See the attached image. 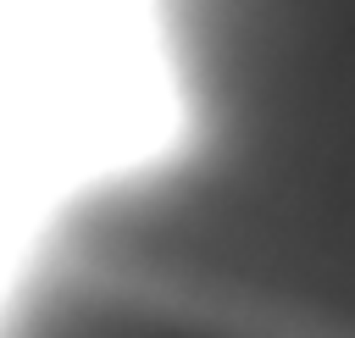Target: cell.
I'll return each mask as SVG.
<instances>
[{"label":"cell","mask_w":355,"mask_h":338,"mask_svg":"<svg viewBox=\"0 0 355 338\" xmlns=\"http://www.w3.org/2000/svg\"><path fill=\"white\" fill-rule=\"evenodd\" d=\"M189 94L172 161L94 199L67 249L355 338V0H166Z\"/></svg>","instance_id":"cell-1"}]
</instances>
